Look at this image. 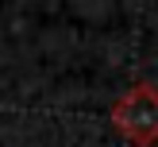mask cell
I'll use <instances>...</instances> for the list:
<instances>
[{"label": "cell", "mask_w": 158, "mask_h": 147, "mask_svg": "<svg viewBox=\"0 0 158 147\" xmlns=\"http://www.w3.org/2000/svg\"><path fill=\"white\" fill-rule=\"evenodd\" d=\"M108 120L131 147H154L158 143V85L135 81L127 93L112 101Z\"/></svg>", "instance_id": "obj_1"}]
</instances>
